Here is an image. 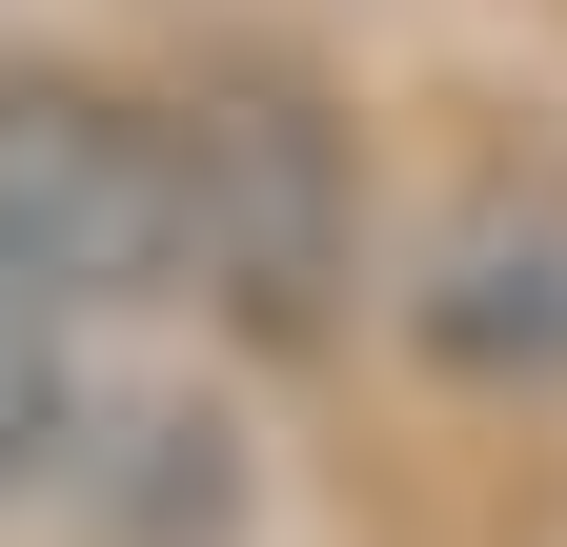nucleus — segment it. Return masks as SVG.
Listing matches in <instances>:
<instances>
[{
  "label": "nucleus",
  "mask_w": 567,
  "mask_h": 547,
  "mask_svg": "<svg viewBox=\"0 0 567 547\" xmlns=\"http://www.w3.org/2000/svg\"><path fill=\"white\" fill-rule=\"evenodd\" d=\"M0 285L61 324L183 305V102H122L82 61H0Z\"/></svg>",
  "instance_id": "f257e3e1"
},
{
  "label": "nucleus",
  "mask_w": 567,
  "mask_h": 547,
  "mask_svg": "<svg viewBox=\"0 0 567 547\" xmlns=\"http://www.w3.org/2000/svg\"><path fill=\"white\" fill-rule=\"evenodd\" d=\"M405 345L446 385L567 405V163H486L446 224L405 244Z\"/></svg>",
  "instance_id": "7ed1b4c3"
},
{
  "label": "nucleus",
  "mask_w": 567,
  "mask_h": 547,
  "mask_svg": "<svg viewBox=\"0 0 567 547\" xmlns=\"http://www.w3.org/2000/svg\"><path fill=\"white\" fill-rule=\"evenodd\" d=\"M344 143L305 82H203L183 102V305L264 324V345H305V324L344 305Z\"/></svg>",
  "instance_id": "f03ea898"
},
{
  "label": "nucleus",
  "mask_w": 567,
  "mask_h": 547,
  "mask_svg": "<svg viewBox=\"0 0 567 547\" xmlns=\"http://www.w3.org/2000/svg\"><path fill=\"white\" fill-rule=\"evenodd\" d=\"M82 466V365H61V305L41 285H0V507L61 487Z\"/></svg>",
  "instance_id": "20e7f679"
}]
</instances>
